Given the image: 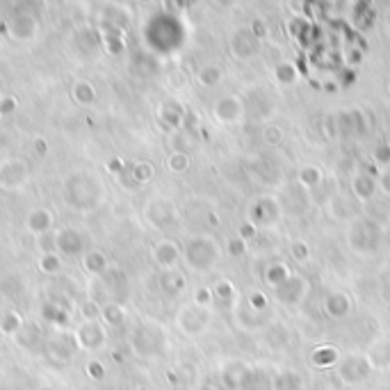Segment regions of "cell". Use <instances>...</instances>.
<instances>
[{"instance_id":"obj_1","label":"cell","mask_w":390,"mask_h":390,"mask_svg":"<svg viewBox=\"0 0 390 390\" xmlns=\"http://www.w3.org/2000/svg\"><path fill=\"white\" fill-rule=\"evenodd\" d=\"M217 256H220V249H217V244L208 237H194L185 249L187 265L197 269V272H208L217 262Z\"/></svg>"},{"instance_id":"obj_2","label":"cell","mask_w":390,"mask_h":390,"mask_svg":"<svg viewBox=\"0 0 390 390\" xmlns=\"http://www.w3.org/2000/svg\"><path fill=\"white\" fill-rule=\"evenodd\" d=\"M372 374V365L370 361H367V356L363 354H349L340 358L338 363V379L342 381V384H361V381H365L367 377Z\"/></svg>"},{"instance_id":"obj_3","label":"cell","mask_w":390,"mask_h":390,"mask_svg":"<svg viewBox=\"0 0 390 390\" xmlns=\"http://www.w3.org/2000/svg\"><path fill=\"white\" fill-rule=\"evenodd\" d=\"M231 52L237 59H251L258 52V39L249 28H240L231 37Z\"/></svg>"},{"instance_id":"obj_4","label":"cell","mask_w":390,"mask_h":390,"mask_svg":"<svg viewBox=\"0 0 390 390\" xmlns=\"http://www.w3.org/2000/svg\"><path fill=\"white\" fill-rule=\"evenodd\" d=\"M279 217H281V208L269 197L258 199L251 208V224H256V226H269V224H274Z\"/></svg>"},{"instance_id":"obj_5","label":"cell","mask_w":390,"mask_h":390,"mask_svg":"<svg viewBox=\"0 0 390 390\" xmlns=\"http://www.w3.org/2000/svg\"><path fill=\"white\" fill-rule=\"evenodd\" d=\"M244 112V103L237 96H222L215 105V117L222 124H235Z\"/></svg>"},{"instance_id":"obj_6","label":"cell","mask_w":390,"mask_h":390,"mask_svg":"<svg viewBox=\"0 0 390 390\" xmlns=\"http://www.w3.org/2000/svg\"><path fill=\"white\" fill-rule=\"evenodd\" d=\"M340 363V351L333 344H318L311 351V365L318 367V370H329V367H335Z\"/></svg>"},{"instance_id":"obj_7","label":"cell","mask_w":390,"mask_h":390,"mask_svg":"<svg viewBox=\"0 0 390 390\" xmlns=\"http://www.w3.org/2000/svg\"><path fill=\"white\" fill-rule=\"evenodd\" d=\"M304 292H306V281L302 276H290L281 288L274 290V295L281 304H297L304 297Z\"/></svg>"},{"instance_id":"obj_8","label":"cell","mask_w":390,"mask_h":390,"mask_svg":"<svg viewBox=\"0 0 390 390\" xmlns=\"http://www.w3.org/2000/svg\"><path fill=\"white\" fill-rule=\"evenodd\" d=\"M349 242L356 251H374L379 244V237L374 235V228L372 231L367 228V224H358V226L351 231Z\"/></svg>"},{"instance_id":"obj_9","label":"cell","mask_w":390,"mask_h":390,"mask_svg":"<svg viewBox=\"0 0 390 390\" xmlns=\"http://www.w3.org/2000/svg\"><path fill=\"white\" fill-rule=\"evenodd\" d=\"M324 311H326L329 318H333V320L347 318V315L351 313V299L344 295V292H331L324 302Z\"/></svg>"},{"instance_id":"obj_10","label":"cell","mask_w":390,"mask_h":390,"mask_svg":"<svg viewBox=\"0 0 390 390\" xmlns=\"http://www.w3.org/2000/svg\"><path fill=\"white\" fill-rule=\"evenodd\" d=\"M365 356L370 361L372 370H390V340L374 342Z\"/></svg>"},{"instance_id":"obj_11","label":"cell","mask_w":390,"mask_h":390,"mask_svg":"<svg viewBox=\"0 0 390 390\" xmlns=\"http://www.w3.org/2000/svg\"><path fill=\"white\" fill-rule=\"evenodd\" d=\"M208 320H210L208 309H201V306H194V309L185 311V313H183V318H181L183 326H185V331H190V333L204 331V329L208 326Z\"/></svg>"},{"instance_id":"obj_12","label":"cell","mask_w":390,"mask_h":390,"mask_svg":"<svg viewBox=\"0 0 390 390\" xmlns=\"http://www.w3.org/2000/svg\"><path fill=\"white\" fill-rule=\"evenodd\" d=\"M351 194L358 201H370L377 194V181L370 174H356L351 178Z\"/></svg>"},{"instance_id":"obj_13","label":"cell","mask_w":390,"mask_h":390,"mask_svg":"<svg viewBox=\"0 0 390 390\" xmlns=\"http://www.w3.org/2000/svg\"><path fill=\"white\" fill-rule=\"evenodd\" d=\"M249 372V367H246L244 363H240V361H233V363H228L226 367H224V372H222V384L226 390H240V386H242V379H244V374Z\"/></svg>"},{"instance_id":"obj_14","label":"cell","mask_w":390,"mask_h":390,"mask_svg":"<svg viewBox=\"0 0 390 390\" xmlns=\"http://www.w3.org/2000/svg\"><path fill=\"white\" fill-rule=\"evenodd\" d=\"M290 267L286 265V262H272V265L265 267V274H262V279H265V283L269 288H281L283 283H286L290 279Z\"/></svg>"},{"instance_id":"obj_15","label":"cell","mask_w":390,"mask_h":390,"mask_svg":"<svg viewBox=\"0 0 390 390\" xmlns=\"http://www.w3.org/2000/svg\"><path fill=\"white\" fill-rule=\"evenodd\" d=\"M302 388H304V379L295 370H283L279 374H274L272 379V390H302Z\"/></svg>"},{"instance_id":"obj_16","label":"cell","mask_w":390,"mask_h":390,"mask_svg":"<svg viewBox=\"0 0 390 390\" xmlns=\"http://www.w3.org/2000/svg\"><path fill=\"white\" fill-rule=\"evenodd\" d=\"M240 390H272V381H267V377L260 370H249L244 374Z\"/></svg>"},{"instance_id":"obj_17","label":"cell","mask_w":390,"mask_h":390,"mask_svg":"<svg viewBox=\"0 0 390 390\" xmlns=\"http://www.w3.org/2000/svg\"><path fill=\"white\" fill-rule=\"evenodd\" d=\"M155 260L160 262L162 267L174 265L178 260V246L174 242H160L155 246Z\"/></svg>"},{"instance_id":"obj_18","label":"cell","mask_w":390,"mask_h":390,"mask_svg":"<svg viewBox=\"0 0 390 390\" xmlns=\"http://www.w3.org/2000/svg\"><path fill=\"white\" fill-rule=\"evenodd\" d=\"M274 76L283 87H290V85H295V82L299 80V71H297V66L292 62H281V64H276Z\"/></svg>"},{"instance_id":"obj_19","label":"cell","mask_w":390,"mask_h":390,"mask_svg":"<svg viewBox=\"0 0 390 390\" xmlns=\"http://www.w3.org/2000/svg\"><path fill=\"white\" fill-rule=\"evenodd\" d=\"M297 178H299V183H302L304 187H309V190H311V187H318L322 183V169L315 167V164H306V167L299 169Z\"/></svg>"},{"instance_id":"obj_20","label":"cell","mask_w":390,"mask_h":390,"mask_svg":"<svg viewBox=\"0 0 390 390\" xmlns=\"http://www.w3.org/2000/svg\"><path fill=\"white\" fill-rule=\"evenodd\" d=\"M224 78V71L217 64H208L199 71V82L204 87H217Z\"/></svg>"},{"instance_id":"obj_21","label":"cell","mask_w":390,"mask_h":390,"mask_svg":"<svg viewBox=\"0 0 390 390\" xmlns=\"http://www.w3.org/2000/svg\"><path fill=\"white\" fill-rule=\"evenodd\" d=\"M262 142H265L267 146H279L281 142H283L281 126H274V124L265 126V128H262Z\"/></svg>"},{"instance_id":"obj_22","label":"cell","mask_w":390,"mask_h":390,"mask_svg":"<svg viewBox=\"0 0 390 390\" xmlns=\"http://www.w3.org/2000/svg\"><path fill=\"white\" fill-rule=\"evenodd\" d=\"M169 169L171 171H176V174H183V171L190 169V155L187 153H174V155H169Z\"/></svg>"},{"instance_id":"obj_23","label":"cell","mask_w":390,"mask_h":390,"mask_svg":"<svg viewBox=\"0 0 390 390\" xmlns=\"http://www.w3.org/2000/svg\"><path fill=\"white\" fill-rule=\"evenodd\" d=\"M290 256L295 258L297 262H306L311 258V249H309V244L302 242V240H297V242H292L290 246Z\"/></svg>"},{"instance_id":"obj_24","label":"cell","mask_w":390,"mask_h":390,"mask_svg":"<svg viewBox=\"0 0 390 390\" xmlns=\"http://www.w3.org/2000/svg\"><path fill=\"white\" fill-rule=\"evenodd\" d=\"M226 251H228V256H233V258H242L244 253H246V242L240 235L235 237H231L228 240V244H226Z\"/></svg>"},{"instance_id":"obj_25","label":"cell","mask_w":390,"mask_h":390,"mask_svg":"<svg viewBox=\"0 0 390 390\" xmlns=\"http://www.w3.org/2000/svg\"><path fill=\"white\" fill-rule=\"evenodd\" d=\"M309 30H313V28H311V23L306 19L297 17V19L290 21V35L295 37V39H302L304 35H309Z\"/></svg>"},{"instance_id":"obj_26","label":"cell","mask_w":390,"mask_h":390,"mask_svg":"<svg viewBox=\"0 0 390 390\" xmlns=\"http://www.w3.org/2000/svg\"><path fill=\"white\" fill-rule=\"evenodd\" d=\"M249 309L253 313H262L267 309V297L262 295V292H251V295H249Z\"/></svg>"},{"instance_id":"obj_27","label":"cell","mask_w":390,"mask_h":390,"mask_svg":"<svg viewBox=\"0 0 390 390\" xmlns=\"http://www.w3.org/2000/svg\"><path fill=\"white\" fill-rule=\"evenodd\" d=\"M372 157H374V160H377L379 164H388V167H390V146L386 144V142H381V144L374 146Z\"/></svg>"},{"instance_id":"obj_28","label":"cell","mask_w":390,"mask_h":390,"mask_svg":"<svg viewBox=\"0 0 390 390\" xmlns=\"http://www.w3.org/2000/svg\"><path fill=\"white\" fill-rule=\"evenodd\" d=\"M213 297H215V292L210 288H199L197 295H194V304L201 306V309H208V304L213 302Z\"/></svg>"},{"instance_id":"obj_29","label":"cell","mask_w":390,"mask_h":390,"mask_svg":"<svg viewBox=\"0 0 390 390\" xmlns=\"http://www.w3.org/2000/svg\"><path fill=\"white\" fill-rule=\"evenodd\" d=\"M162 117L167 119V121H169L171 126H178V124L183 121V112L178 110L176 105H171V108L167 105V108H164V112H162Z\"/></svg>"},{"instance_id":"obj_30","label":"cell","mask_w":390,"mask_h":390,"mask_svg":"<svg viewBox=\"0 0 390 390\" xmlns=\"http://www.w3.org/2000/svg\"><path fill=\"white\" fill-rule=\"evenodd\" d=\"M215 295L226 302V299L233 297V283H231V281H220L215 286Z\"/></svg>"},{"instance_id":"obj_31","label":"cell","mask_w":390,"mask_h":390,"mask_svg":"<svg viewBox=\"0 0 390 390\" xmlns=\"http://www.w3.org/2000/svg\"><path fill=\"white\" fill-rule=\"evenodd\" d=\"M237 235L242 237L244 242H249V240H253V237L258 235V226H256V224H251V222H246V224H242V226H240Z\"/></svg>"},{"instance_id":"obj_32","label":"cell","mask_w":390,"mask_h":390,"mask_svg":"<svg viewBox=\"0 0 390 390\" xmlns=\"http://www.w3.org/2000/svg\"><path fill=\"white\" fill-rule=\"evenodd\" d=\"M135 178L142 181V183L151 181V178H153V167H151V164H137V169H135Z\"/></svg>"},{"instance_id":"obj_33","label":"cell","mask_w":390,"mask_h":390,"mask_svg":"<svg viewBox=\"0 0 390 390\" xmlns=\"http://www.w3.org/2000/svg\"><path fill=\"white\" fill-rule=\"evenodd\" d=\"M249 30H251V32H253V37H256L258 41H260V37H265V35H267V30H265V23H262V21H258V19L253 21V23H251V28H249Z\"/></svg>"},{"instance_id":"obj_34","label":"cell","mask_w":390,"mask_h":390,"mask_svg":"<svg viewBox=\"0 0 390 390\" xmlns=\"http://www.w3.org/2000/svg\"><path fill=\"white\" fill-rule=\"evenodd\" d=\"M379 187L384 190L388 197H390V167L384 169V174H381V181H379Z\"/></svg>"},{"instance_id":"obj_35","label":"cell","mask_w":390,"mask_h":390,"mask_svg":"<svg viewBox=\"0 0 390 390\" xmlns=\"http://www.w3.org/2000/svg\"><path fill=\"white\" fill-rule=\"evenodd\" d=\"M361 59H363V55H361V50H349V69H354L356 64H361Z\"/></svg>"},{"instance_id":"obj_36","label":"cell","mask_w":390,"mask_h":390,"mask_svg":"<svg viewBox=\"0 0 390 390\" xmlns=\"http://www.w3.org/2000/svg\"><path fill=\"white\" fill-rule=\"evenodd\" d=\"M356 80V73H354V69H347L342 73V85H349V82H354Z\"/></svg>"},{"instance_id":"obj_37","label":"cell","mask_w":390,"mask_h":390,"mask_svg":"<svg viewBox=\"0 0 390 390\" xmlns=\"http://www.w3.org/2000/svg\"><path fill=\"white\" fill-rule=\"evenodd\" d=\"M386 30H388V35H390V12H388V17H386Z\"/></svg>"},{"instance_id":"obj_38","label":"cell","mask_w":390,"mask_h":390,"mask_svg":"<svg viewBox=\"0 0 390 390\" xmlns=\"http://www.w3.org/2000/svg\"><path fill=\"white\" fill-rule=\"evenodd\" d=\"M386 144L390 146V133H388V137H386Z\"/></svg>"},{"instance_id":"obj_39","label":"cell","mask_w":390,"mask_h":390,"mask_svg":"<svg viewBox=\"0 0 390 390\" xmlns=\"http://www.w3.org/2000/svg\"><path fill=\"white\" fill-rule=\"evenodd\" d=\"M386 89H388V94H390V78H388V85H386Z\"/></svg>"},{"instance_id":"obj_40","label":"cell","mask_w":390,"mask_h":390,"mask_svg":"<svg viewBox=\"0 0 390 390\" xmlns=\"http://www.w3.org/2000/svg\"><path fill=\"white\" fill-rule=\"evenodd\" d=\"M199 390H210V388H208V386H204V388H199Z\"/></svg>"}]
</instances>
